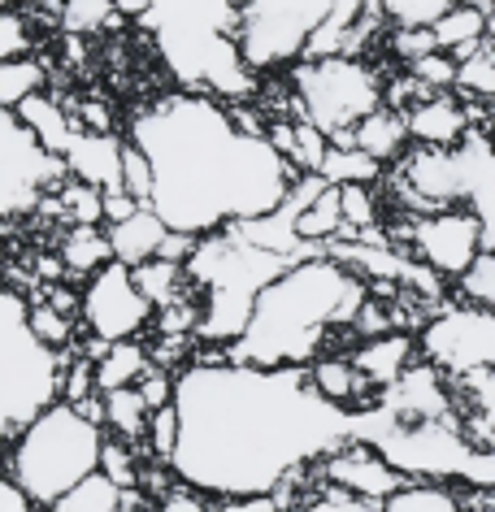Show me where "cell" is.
I'll use <instances>...</instances> for the list:
<instances>
[{
    "label": "cell",
    "mask_w": 495,
    "mask_h": 512,
    "mask_svg": "<svg viewBox=\"0 0 495 512\" xmlns=\"http://www.w3.org/2000/svg\"><path fill=\"white\" fill-rule=\"evenodd\" d=\"M74 118H79L83 131H105V135H113V113H109V100H100V96H87L83 105H74Z\"/></svg>",
    "instance_id": "52"
},
{
    "label": "cell",
    "mask_w": 495,
    "mask_h": 512,
    "mask_svg": "<svg viewBox=\"0 0 495 512\" xmlns=\"http://www.w3.org/2000/svg\"><path fill=\"white\" fill-rule=\"evenodd\" d=\"M152 317H157V304L139 291L135 274L122 261H109L105 270L83 283V326L100 339H109V343L139 339V330Z\"/></svg>",
    "instance_id": "10"
},
{
    "label": "cell",
    "mask_w": 495,
    "mask_h": 512,
    "mask_svg": "<svg viewBox=\"0 0 495 512\" xmlns=\"http://www.w3.org/2000/svg\"><path fill=\"white\" fill-rule=\"evenodd\" d=\"M66 183V157L48 152L14 109H0V217L31 213L44 191H61Z\"/></svg>",
    "instance_id": "8"
},
{
    "label": "cell",
    "mask_w": 495,
    "mask_h": 512,
    "mask_svg": "<svg viewBox=\"0 0 495 512\" xmlns=\"http://www.w3.org/2000/svg\"><path fill=\"white\" fill-rule=\"evenodd\" d=\"M456 92L465 100H495V35L456 61Z\"/></svg>",
    "instance_id": "30"
},
{
    "label": "cell",
    "mask_w": 495,
    "mask_h": 512,
    "mask_svg": "<svg viewBox=\"0 0 495 512\" xmlns=\"http://www.w3.org/2000/svg\"><path fill=\"white\" fill-rule=\"evenodd\" d=\"M422 361L443 369L448 378H465L478 369L495 365V313L482 304H452V309L435 313L417 335Z\"/></svg>",
    "instance_id": "9"
},
{
    "label": "cell",
    "mask_w": 495,
    "mask_h": 512,
    "mask_svg": "<svg viewBox=\"0 0 495 512\" xmlns=\"http://www.w3.org/2000/svg\"><path fill=\"white\" fill-rule=\"evenodd\" d=\"M100 430L105 426L87 421L74 404L53 400L9 439L5 473H14L27 486L35 508H53L70 486H79L87 473L100 469V452H105Z\"/></svg>",
    "instance_id": "4"
},
{
    "label": "cell",
    "mask_w": 495,
    "mask_h": 512,
    "mask_svg": "<svg viewBox=\"0 0 495 512\" xmlns=\"http://www.w3.org/2000/svg\"><path fill=\"white\" fill-rule=\"evenodd\" d=\"M44 300L53 304L57 313H66V317H74V322H83V291L66 287V278H61V283H48L44 287Z\"/></svg>",
    "instance_id": "53"
},
{
    "label": "cell",
    "mask_w": 495,
    "mask_h": 512,
    "mask_svg": "<svg viewBox=\"0 0 495 512\" xmlns=\"http://www.w3.org/2000/svg\"><path fill=\"white\" fill-rule=\"evenodd\" d=\"M122 187L131 191L139 204H152V196H157V165H152V152L131 135H126V144H122Z\"/></svg>",
    "instance_id": "33"
},
{
    "label": "cell",
    "mask_w": 495,
    "mask_h": 512,
    "mask_svg": "<svg viewBox=\"0 0 495 512\" xmlns=\"http://www.w3.org/2000/svg\"><path fill=\"white\" fill-rule=\"evenodd\" d=\"M200 317H205V309H200V300L187 291V296H179L174 304H165V309H157V330L161 335H196L200 330Z\"/></svg>",
    "instance_id": "41"
},
{
    "label": "cell",
    "mask_w": 495,
    "mask_h": 512,
    "mask_svg": "<svg viewBox=\"0 0 495 512\" xmlns=\"http://www.w3.org/2000/svg\"><path fill=\"white\" fill-rule=\"evenodd\" d=\"M131 139H139L157 165L152 209L170 230L192 235H218L270 217L291 183L304 178L270 148V139L235 131L226 105L213 96L152 100L131 118Z\"/></svg>",
    "instance_id": "2"
},
{
    "label": "cell",
    "mask_w": 495,
    "mask_h": 512,
    "mask_svg": "<svg viewBox=\"0 0 495 512\" xmlns=\"http://www.w3.org/2000/svg\"><path fill=\"white\" fill-rule=\"evenodd\" d=\"M135 283H139V291L157 304V309H165V304H174L179 296H187V265H174V261H161V256H152V261H144V265H135Z\"/></svg>",
    "instance_id": "29"
},
{
    "label": "cell",
    "mask_w": 495,
    "mask_h": 512,
    "mask_svg": "<svg viewBox=\"0 0 495 512\" xmlns=\"http://www.w3.org/2000/svg\"><path fill=\"white\" fill-rule=\"evenodd\" d=\"M192 343H196V335H161L157 343H148V356H152V365L183 374L179 361H192V352H196Z\"/></svg>",
    "instance_id": "48"
},
{
    "label": "cell",
    "mask_w": 495,
    "mask_h": 512,
    "mask_svg": "<svg viewBox=\"0 0 495 512\" xmlns=\"http://www.w3.org/2000/svg\"><path fill=\"white\" fill-rule=\"evenodd\" d=\"M61 204H66L70 226H105V191L70 178V183L61 187Z\"/></svg>",
    "instance_id": "37"
},
{
    "label": "cell",
    "mask_w": 495,
    "mask_h": 512,
    "mask_svg": "<svg viewBox=\"0 0 495 512\" xmlns=\"http://www.w3.org/2000/svg\"><path fill=\"white\" fill-rule=\"evenodd\" d=\"M317 473H322L326 486H339V491L370 499V504H383V499H391L404 482H409L374 443H365V439H348L339 452H330L322 465H317Z\"/></svg>",
    "instance_id": "13"
},
{
    "label": "cell",
    "mask_w": 495,
    "mask_h": 512,
    "mask_svg": "<svg viewBox=\"0 0 495 512\" xmlns=\"http://www.w3.org/2000/svg\"><path fill=\"white\" fill-rule=\"evenodd\" d=\"M57 252L66 261V274L74 278H92L113 261V243H109V226H70L57 239Z\"/></svg>",
    "instance_id": "23"
},
{
    "label": "cell",
    "mask_w": 495,
    "mask_h": 512,
    "mask_svg": "<svg viewBox=\"0 0 495 512\" xmlns=\"http://www.w3.org/2000/svg\"><path fill=\"white\" fill-rule=\"evenodd\" d=\"M0 9H9V5H5V0H0Z\"/></svg>",
    "instance_id": "59"
},
{
    "label": "cell",
    "mask_w": 495,
    "mask_h": 512,
    "mask_svg": "<svg viewBox=\"0 0 495 512\" xmlns=\"http://www.w3.org/2000/svg\"><path fill=\"white\" fill-rule=\"evenodd\" d=\"M135 213H139V200L126 187L105 191V226H118V222H126V217H135Z\"/></svg>",
    "instance_id": "55"
},
{
    "label": "cell",
    "mask_w": 495,
    "mask_h": 512,
    "mask_svg": "<svg viewBox=\"0 0 495 512\" xmlns=\"http://www.w3.org/2000/svg\"><path fill=\"white\" fill-rule=\"evenodd\" d=\"M122 499H126V486L113 482L105 469H96L79 486H70L48 512H122Z\"/></svg>",
    "instance_id": "27"
},
{
    "label": "cell",
    "mask_w": 495,
    "mask_h": 512,
    "mask_svg": "<svg viewBox=\"0 0 495 512\" xmlns=\"http://www.w3.org/2000/svg\"><path fill=\"white\" fill-rule=\"evenodd\" d=\"M100 469H105L118 486H126V491H135V486H139V473H144L126 439H105V452H100Z\"/></svg>",
    "instance_id": "43"
},
{
    "label": "cell",
    "mask_w": 495,
    "mask_h": 512,
    "mask_svg": "<svg viewBox=\"0 0 495 512\" xmlns=\"http://www.w3.org/2000/svg\"><path fill=\"white\" fill-rule=\"evenodd\" d=\"M430 31H435V44L443 53H452L456 61L469 57L482 40H491V14L478 0H452L448 9H439L430 18Z\"/></svg>",
    "instance_id": "19"
},
{
    "label": "cell",
    "mask_w": 495,
    "mask_h": 512,
    "mask_svg": "<svg viewBox=\"0 0 495 512\" xmlns=\"http://www.w3.org/2000/svg\"><path fill=\"white\" fill-rule=\"evenodd\" d=\"M400 204L413 213H439V209H456L465 204V161L461 148H422L413 144L391 170ZM469 209V204H465Z\"/></svg>",
    "instance_id": "12"
},
{
    "label": "cell",
    "mask_w": 495,
    "mask_h": 512,
    "mask_svg": "<svg viewBox=\"0 0 495 512\" xmlns=\"http://www.w3.org/2000/svg\"><path fill=\"white\" fill-rule=\"evenodd\" d=\"M404 243L413 248V256L435 270L439 278H461L469 265L482 256V222L474 209L456 204V209H439V213H417V222H409Z\"/></svg>",
    "instance_id": "11"
},
{
    "label": "cell",
    "mask_w": 495,
    "mask_h": 512,
    "mask_svg": "<svg viewBox=\"0 0 495 512\" xmlns=\"http://www.w3.org/2000/svg\"><path fill=\"white\" fill-rule=\"evenodd\" d=\"M165 217L152 209V204H139L135 217H126V222L109 226V243H113V261H122L126 270H135V265L152 261V256L161 252V239H165Z\"/></svg>",
    "instance_id": "21"
},
{
    "label": "cell",
    "mask_w": 495,
    "mask_h": 512,
    "mask_svg": "<svg viewBox=\"0 0 495 512\" xmlns=\"http://www.w3.org/2000/svg\"><path fill=\"white\" fill-rule=\"evenodd\" d=\"M365 300H370L365 274L330 252L304 256V261H291L274 283H265L248 330L226 352L235 365L304 369L322 356L339 326L357 322Z\"/></svg>",
    "instance_id": "3"
},
{
    "label": "cell",
    "mask_w": 495,
    "mask_h": 512,
    "mask_svg": "<svg viewBox=\"0 0 495 512\" xmlns=\"http://www.w3.org/2000/svg\"><path fill=\"white\" fill-rule=\"evenodd\" d=\"M183 439L170 469L205 495H270L287 473L357 439L361 413L322 400L309 369L187 365L179 374Z\"/></svg>",
    "instance_id": "1"
},
{
    "label": "cell",
    "mask_w": 495,
    "mask_h": 512,
    "mask_svg": "<svg viewBox=\"0 0 495 512\" xmlns=\"http://www.w3.org/2000/svg\"><path fill=\"white\" fill-rule=\"evenodd\" d=\"M139 387V395L148 400V408L157 413V408H165V404H174L179 400V374L174 369H161V365H148V374L135 382Z\"/></svg>",
    "instance_id": "47"
},
{
    "label": "cell",
    "mask_w": 495,
    "mask_h": 512,
    "mask_svg": "<svg viewBox=\"0 0 495 512\" xmlns=\"http://www.w3.org/2000/svg\"><path fill=\"white\" fill-rule=\"evenodd\" d=\"M469 131H474V113L452 92H435L409 109V135L422 148H461Z\"/></svg>",
    "instance_id": "15"
},
{
    "label": "cell",
    "mask_w": 495,
    "mask_h": 512,
    "mask_svg": "<svg viewBox=\"0 0 495 512\" xmlns=\"http://www.w3.org/2000/svg\"><path fill=\"white\" fill-rule=\"evenodd\" d=\"M122 144L126 139L105 135V131H79L74 144L66 148L70 178H79V183L96 187V191L122 187Z\"/></svg>",
    "instance_id": "16"
},
{
    "label": "cell",
    "mask_w": 495,
    "mask_h": 512,
    "mask_svg": "<svg viewBox=\"0 0 495 512\" xmlns=\"http://www.w3.org/2000/svg\"><path fill=\"white\" fill-rule=\"evenodd\" d=\"M296 512H383V504H370V499H357L348 491H339V486H326L317 491L313 499H304Z\"/></svg>",
    "instance_id": "46"
},
{
    "label": "cell",
    "mask_w": 495,
    "mask_h": 512,
    "mask_svg": "<svg viewBox=\"0 0 495 512\" xmlns=\"http://www.w3.org/2000/svg\"><path fill=\"white\" fill-rule=\"evenodd\" d=\"M200 243H205V235H192V230H165L161 239V261H174V265H192V256L200 252Z\"/></svg>",
    "instance_id": "49"
},
{
    "label": "cell",
    "mask_w": 495,
    "mask_h": 512,
    "mask_svg": "<svg viewBox=\"0 0 495 512\" xmlns=\"http://www.w3.org/2000/svg\"><path fill=\"white\" fill-rule=\"evenodd\" d=\"M118 22L122 14L113 0H61V31L66 35H96Z\"/></svg>",
    "instance_id": "32"
},
{
    "label": "cell",
    "mask_w": 495,
    "mask_h": 512,
    "mask_svg": "<svg viewBox=\"0 0 495 512\" xmlns=\"http://www.w3.org/2000/svg\"><path fill=\"white\" fill-rule=\"evenodd\" d=\"M179 439H183V413H179V404L157 408L152 421H148V456L161 460V465H170L174 452H179Z\"/></svg>",
    "instance_id": "36"
},
{
    "label": "cell",
    "mask_w": 495,
    "mask_h": 512,
    "mask_svg": "<svg viewBox=\"0 0 495 512\" xmlns=\"http://www.w3.org/2000/svg\"><path fill=\"white\" fill-rule=\"evenodd\" d=\"M317 174H322L330 187L378 183V178H383V161H374L370 152H361V148H335L330 144V152H326V161H322V170Z\"/></svg>",
    "instance_id": "31"
},
{
    "label": "cell",
    "mask_w": 495,
    "mask_h": 512,
    "mask_svg": "<svg viewBox=\"0 0 495 512\" xmlns=\"http://www.w3.org/2000/svg\"><path fill=\"white\" fill-rule=\"evenodd\" d=\"M339 204H344V222L352 230H370V226L383 222V209H378L374 183H348V187H339Z\"/></svg>",
    "instance_id": "40"
},
{
    "label": "cell",
    "mask_w": 495,
    "mask_h": 512,
    "mask_svg": "<svg viewBox=\"0 0 495 512\" xmlns=\"http://www.w3.org/2000/svg\"><path fill=\"white\" fill-rule=\"evenodd\" d=\"M404 70H413L417 79L430 87V92H456V57L443 53V48L426 53L422 61H413V66H404Z\"/></svg>",
    "instance_id": "45"
},
{
    "label": "cell",
    "mask_w": 495,
    "mask_h": 512,
    "mask_svg": "<svg viewBox=\"0 0 495 512\" xmlns=\"http://www.w3.org/2000/svg\"><path fill=\"white\" fill-rule=\"evenodd\" d=\"M148 421H152V408H148L144 395H139V387L105 391V426L118 434V439L148 443Z\"/></svg>",
    "instance_id": "25"
},
{
    "label": "cell",
    "mask_w": 495,
    "mask_h": 512,
    "mask_svg": "<svg viewBox=\"0 0 495 512\" xmlns=\"http://www.w3.org/2000/svg\"><path fill=\"white\" fill-rule=\"evenodd\" d=\"M456 291H461V300L482 304V309L495 313V248H482L478 261L456 278Z\"/></svg>",
    "instance_id": "38"
},
{
    "label": "cell",
    "mask_w": 495,
    "mask_h": 512,
    "mask_svg": "<svg viewBox=\"0 0 495 512\" xmlns=\"http://www.w3.org/2000/svg\"><path fill=\"white\" fill-rule=\"evenodd\" d=\"M300 96V113L326 135L352 131L361 118L383 109V79L365 57H304L287 70Z\"/></svg>",
    "instance_id": "6"
},
{
    "label": "cell",
    "mask_w": 495,
    "mask_h": 512,
    "mask_svg": "<svg viewBox=\"0 0 495 512\" xmlns=\"http://www.w3.org/2000/svg\"><path fill=\"white\" fill-rule=\"evenodd\" d=\"M161 512H209L205 491H196V486H187V482H174L170 491L161 495Z\"/></svg>",
    "instance_id": "51"
},
{
    "label": "cell",
    "mask_w": 495,
    "mask_h": 512,
    "mask_svg": "<svg viewBox=\"0 0 495 512\" xmlns=\"http://www.w3.org/2000/svg\"><path fill=\"white\" fill-rule=\"evenodd\" d=\"M487 512H495V495H487Z\"/></svg>",
    "instance_id": "58"
},
{
    "label": "cell",
    "mask_w": 495,
    "mask_h": 512,
    "mask_svg": "<svg viewBox=\"0 0 495 512\" xmlns=\"http://www.w3.org/2000/svg\"><path fill=\"white\" fill-rule=\"evenodd\" d=\"M456 387V417L474 447H495V365L478 374L452 378Z\"/></svg>",
    "instance_id": "18"
},
{
    "label": "cell",
    "mask_w": 495,
    "mask_h": 512,
    "mask_svg": "<svg viewBox=\"0 0 495 512\" xmlns=\"http://www.w3.org/2000/svg\"><path fill=\"white\" fill-rule=\"evenodd\" d=\"M27 326H31V335L40 339L44 348H53V352H70L74 348V317L57 313L48 300H31L27 304Z\"/></svg>",
    "instance_id": "34"
},
{
    "label": "cell",
    "mask_w": 495,
    "mask_h": 512,
    "mask_svg": "<svg viewBox=\"0 0 495 512\" xmlns=\"http://www.w3.org/2000/svg\"><path fill=\"white\" fill-rule=\"evenodd\" d=\"M35 499L27 495V486H22L14 473H0V512H31Z\"/></svg>",
    "instance_id": "54"
},
{
    "label": "cell",
    "mask_w": 495,
    "mask_h": 512,
    "mask_svg": "<svg viewBox=\"0 0 495 512\" xmlns=\"http://www.w3.org/2000/svg\"><path fill=\"white\" fill-rule=\"evenodd\" d=\"M61 374H66V352L44 348L31 335L27 304L18 300V291L0 287V443L61 400Z\"/></svg>",
    "instance_id": "5"
},
{
    "label": "cell",
    "mask_w": 495,
    "mask_h": 512,
    "mask_svg": "<svg viewBox=\"0 0 495 512\" xmlns=\"http://www.w3.org/2000/svg\"><path fill=\"white\" fill-rule=\"evenodd\" d=\"M383 408L396 421H461L452 378L430 361H417L396 387L383 391Z\"/></svg>",
    "instance_id": "14"
},
{
    "label": "cell",
    "mask_w": 495,
    "mask_h": 512,
    "mask_svg": "<svg viewBox=\"0 0 495 512\" xmlns=\"http://www.w3.org/2000/svg\"><path fill=\"white\" fill-rule=\"evenodd\" d=\"M148 365H152L148 343H139V339H122V343H113V348L105 352V361L96 365V387H100V391L135 387V382L148 374Z\"/></svg>",
    "instance_id": "26"
},
{
    "label": "cell",
    "mask_w": 495,
    "mask_h": 512,
    "mask_svg": "<svg viewBox=\"0 0 495 512\" xmlns=\"http://www.w3.org/2000/svg\"><path fill=\"white\" fill-rule=\"evenodd\" d=\"M417 356H422L417 339L404 335V330H391V335H378V339H361L357 352H352V361H357V369L378 391H391L417 365Z\"/></svg>",
    "instance_id": "17"
},
{
    "label": "cell",
    "mask_w": 495,
    "mask_h": 512,
    "mask_svg": "<svg viewBox=\"0 0 495 512\" xmlns=\"http://www.w3.org/2000/svg\"><path fill=\"white\" fill-rule=\"evenodd\" d=\"M96 361L87 356H70L66 352V374H61V400L66 404H83L87 395H96Z\"/></svg>",
    "instance_id": "44"
},
{
    "label": "cell",
    "mask_w": 495,
    "mask_h": 512,
    "mask_svg": "<svg viewBox=\"0 0 495 512\" xmlns=\"http://www.w3.org/2000/svg\"><path fill=\"white\" fill-rule=\"evenodd\" d=\"M213 512H283L274 495H235V499H222Z\"/></svg>",
    "instance_id": "56"
},
{
    "label": "cell",
    "mask_w": 495,
    "mask_h": 512,
    "mask_svg": "<svg viewBox=\"0 0 495 512\" xmlns=\"http://www.w3.org/2000/svg\"><path fill=\"white\" fill-rule=\"evenodd\" d=\"M330 152V135L309 118H296V148H291V165L300 174H317Z\"/></svg>",
    "instance_id": "39"
},
{
    "label": "cell",
    "mask_w": 495,
    "mask_h": 512,
    "mask_svg": "<svg viewBox=\"0 0 495 512\" xmlns=\"http://www.w3.org/2000/svg\"><path fill=\"white\" fill-rule=\"evenodd\" d=\"M48 92V61L40 57H14L0 61V109H18L27 96Z\"/></svg>",
    "instance_id": "28"
},
{
    "label": "cell",
    "mask_w": 495,
    "mask_h": 512,
    "mask_svg": "<svg viewBox=\"0 0 495 512\" xmlns=\"http://www.w3.org/2000/svg\"><path fill=\"white\" fill-rule=\"evenodd\" d=\"M14 113H18L22 122H27V131L40 139L48 152H57V157H66V148L74 144V135L83 131L79 118L70 113V105H61V100H57V96H48V92L27 96Z\"/></svg>",
    "instance_id": "20"
},
{
    "label": "cell",
    "mask_w": 495,
    "mask_h": 512,
    "mask_svg": "<svg viewBox=\"0 0 495 512\" xmlns=\"http://www.w3.org/2000/svg\"><path fill=\"white\" fill-rule=\"evenodd\" d=\"M31 18L18 14L14 5L0 9V61H14V57H27L31 53Z\"/></svg>",
    "instance_id": "42"
},
{
    "label": "cell",
    "mask_w": 495,
    "mask_h": 512,
    "mask_svg": "<svg viewBox=\"0 0 495 512\" xmlns=\"http://www.w3.org/2000/svg\"><path fill=\"white\" fill-rule=\"evenodd\" d=\"M383 512H474V504L456 482H404L396 495L383 499Z\"/></svg>",
    "instance_id": "24"
},
{
    "label": "cell",
    "mask_w": 495,
    "mask_h": 512,
    "mask_svg": "<svg viewBox=\"0 0 495 512\" xmlns=\"http://www.w3.org/2000/svg\"><path fill=\"white\" fill-rule=\"evenodd\" d=\"M387 48L400 66H413V61H422L426 53H435L439 44H435L430 22H396V27L387 31Z\"/></svg>",
    "instance_id": "35"
},
{
    "label": "cell",
    "mask_w": 495,
    "mask_h": 512,
    "mask_svg": "<svg viewBox=\"0 0 495 512\" xmlns=\"http://www.w3.org/2000/svg\"><path fill=\"white\" fill-rule=\"evenodd\" d=\"M352 330H357V339H378V335H391V309L387 304H374L365 300L357 322H352Z\"/></svg>",
    "instance_id": "50"
},
{
    "label": "cell",
    "mask_w": 495,
    "mask_h": 512,
    "mask_svg": "<svg viewBox=\"0 0 495 512\" xmlns=\"http://www.w3.org/2000/svg\"><path fill=\"white\" fill-rule=\"evenodd\" d=\"M5 5H14V0H5Z\"/></svg>",
    "instance_id": "60"
},
{
    "label": "cell",
    "mask_w": 495,
    "mask_h": 512,
    "mask_svg": "<svg viewBox=\"0 0 495 512\" xmlns=\"http://www.w3.org/2000/svg\"><path fill=\"white\" fill-rule=\"evenodd\" d=\"M352 135H357V148L361 152H370L374 161H383V165H396L404 152H409L413 144V135H409V113H400V109H374L370 118H361L357 126H352Z\"/></svg>",
    "instance_id": "22"
},
{
    "label": "cell",
    "mask_w": 495,
    "mask_h": 512,
    "mask_svg": "<svg viewBox=\"0 0 495 512\" xmlns=\"http://www.w3.org/2000/svg\"><path fill=\"white\" fill-rule=\"evenodd\" d=\"M113 5H118L122 18H148L157 9V0H113Z\"/></svg>",
    "instance_id": "57"
},
{
    "label": "cell",
    "mask_w": 495,
    "mask_h": 512,
    "mask_svg": "<svg viewBox=\"0 0 495 512\" xmlns=\"http://www.w3.org/2000/svg\"><path fill=\"white\" fill-rule=\"evenodd\" d=\"M235 48L252 70L296 66L309 48V35L322 27L335 0H235Z\"/></svg>",
    "instance_id": "7"
}]
</instances>
